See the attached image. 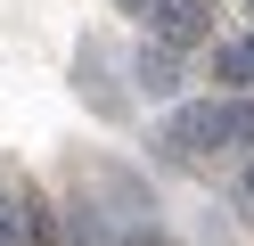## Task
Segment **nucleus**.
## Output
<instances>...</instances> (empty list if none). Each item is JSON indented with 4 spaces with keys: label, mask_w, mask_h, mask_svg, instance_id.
<instances>
[{
    "label": "nucleus",
    "mask_w": 254,
    "mask_h": 246,
    "mask_svg": "<svg viewBox=\"0 0 254 246\" xmlns=\"http://www.w3.org/2000/svg\"><path fill=\"white\" fill-rule=\"evenodd\" d=\"M148 41L172 49V58L213 41V0H148Z\"/></svg>",
    "instance_id": "obj_1"
},
{
    "label": "nucleus",
    "mask_w": 254,
    "mask_h": 246,
    "mask_svg": "<svg viewBox=\"0 0 254 246\" xmlns=\"http://www.w3.org/2000/svg\"><path fill=\"white\" fill-rule=\"evenodd\" d=\"M164 148H181V156H205V148H221V98H205V107H181L164 123Z\"/></svg>",
    "instance_id": "obj_2"
},
{
    "label": "nucleus",
    "mask_w": 254,
    "mask_h": 246,
    "mask_svg": "<svg viewBox=\"0 0 254 246\" xmlns=\"http://www.w3.org/2000/svg\"><path fill=\"white\" fill-rule=\"evenodd\" d=\"M139 90H148V98H172V90H181V58H172V49H139Z\"/></svg>",
    "instance_id": "obj_3"
},
{
    "label": "nucleus",
    "mask_w": 254,
    "mask_h": 246,
    "mask_svg": "<svg viewBox=\"0 0 254 246\" xmlns=\"http://www.w3.org/2000/svg\"><path fill=\"white\" fill-rule=\"evenodd\" d=\"M221 148H254V98H221Z\"/></svg>",
    "instance_id": "obj_4"
},
{
    "label": "nucleus",
    "mask_w": 254,
    "mask_h": 246,
    "mask_svg": "<svg viewBox=\"0 0 254 246\" xmlns=\"http://www.w3.org/2000/svg\"><path fill=\"white\" fill-rule=\"evenodd\" d=\"M0 246H33V205L0 197Z\"/></svg>",
    "instance_id": "obj_5"
},
{
    "label": "nucleus",
    "mask_w": 254,
    "mask_h": 246,
    "mask_svg": "<svg viewBox=\"0 0 254 246\" xmlns=\"http://www.w3.org/2000/svg\"><path fill=\"white\" fill-rule=\"evenodd\" d=\"M246 74H254L246 41H221V49H213V82H246Z\"/></svg>",
    "instance_id": "obj_6"
},
{
    "label": "nucleus",
    "mask_w": 254,
    "mask_h": 246,
    "mask_svg": "<svg viewBox=\"0 0 254 246\" xmlns=\"http://www.w3.org/2000/svg\"><path fill=\"white\" fill-rule=\"evenodd\" d=\"M123 8H131V16H148V0H123Z\"/></svg>",
    "instance_id": "obj_7"
},
{
    "label": "nucleus",
    "mask_w": 254,
    "mask_h": 246,
    "mask_svg": "<svg viewBox=\"0 0 254 246\" xmlns=\"http://www.w3.org/2000/svg\"><path fill=\"white\" fill-rule=\"evenodd\" d=\"M246 205H254V164H246Z\"/></svg>",
    "instance_id": "obj_8"
}]
</instances>
